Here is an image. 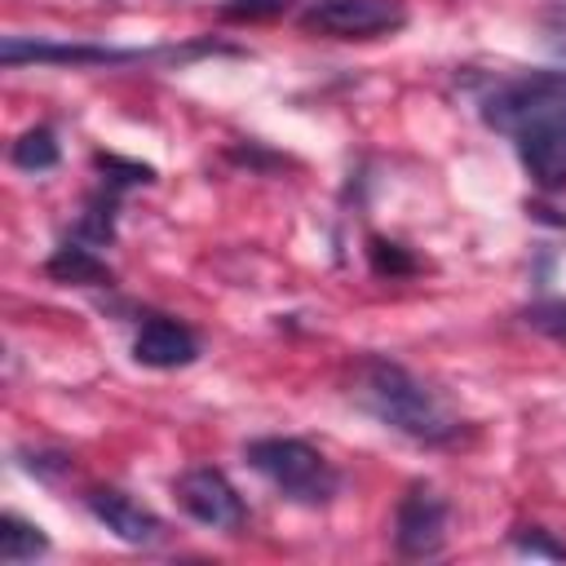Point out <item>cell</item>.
I'll return each instance as SVG.
<instances>
[{
	"label": "cell",
	"mask_w": 566,
	"mask_h": 566,
	"mask_svg": "<svg viewBox=\"0 0 566 566\" xmlns=\"http://www.w3.org/2000/svg\"><path fill=\"white\" fill-rule=\"evenodd\" d=\"M407 22V13L394 0H314L301 13L305 31L332 35V40H376Z\"/></svg>",
	"instance_id": "obj_6"
},
{
	"label": "cell",
	"mask_w": 566,
	"mask_h": 566,
	"mask_svg": "<svg viewBox=\"0 0 566 566\" xmlns=\"http://www.w3.org/2000/svg\"><path fill=\"white\" fill-rule=\"evenodd\" d=\"M447 517L451 504L429 482H411L394 509V548L402 557H438L447 544Z\"/></svg>",
	"instance_id": "obj_7"
},
{
	"label": "cell",
	"mask_w": 566,
	"mask_h": 566,
	"mask_svg": "<svg viewBox=\"0 0 566 566\" xmlns=\"http://www.w3.org/2000/svg\"><path fill=\"white\" fill-rule=\"evenodd\" d=\"M115 208H119V190L115 186H102L97 195H88L71 239H80L88 248H106L115 239Z\"/></svg>",
	"instance_id": "obj_11"
},
{
	"label": "cell",
	"mask_w": 566,
	"mask_h": 566,
	"mask_svg": "<svg viewBox=\"0 0 566 566\" xmlns=\"http://www.w3.org/2000/svg\"><path fill=\"white\" fill-rule=\"evenodd\" d=\"M44 274H49L53 283H62V287H111V283H115V274H111V265L97 256V248H88V243H80V239L57 243L53 256L44 261Z\"/></svg>",
	"instance_id": "obj_10"
},
{
	"label": "cell",
	"mask_w": 566,
	"mask_h": 566,
	"mask_svg": "<svg viewBox=\"0 0 566 566\" xmlns=\"http://www.w3.org/2000/svg\"><path fill=\"white\" fill-rule=\"evenodd\" d=\"M522 323L557 345H566V296H548V301H531L522 310Z\"/></svg>",
	"instance_id": "obj_15"
},
{
	"label": "cell",
	"mask_w": 566,
	"mask_h": 566,
	"mask_svg": "<svg viewBox=\"0 0 566 566\" xmlns=\"http://www.w3.org/2000/svg\"><path fill=\"white\" fill-rule=\"evenodd\" d=\"M84 504H88V513H93L115 539H124V544H133V548H150V544L164 539V517L150 513L142 500H133V495L119 491V486H97V491L84 495Z\"/></svg>",
	"instance_id": "obj_8"
},
{
	"label": "cell",
	"mask_w": 566,
	"mask_h": 566,
	"mask_svg": "<svg viewBox=\"0 0 566 566\" xmlns=\"http://www.w3.org/2000/svg\"><path fill=\"white\" fill-rule=\"evenodd\" d=\"M513 548L517 553H531V557H553V562H566V544L553 539L544 526H513Z\"/></svg>",
	"instance_id": "obj_17"
},
{
	"label": "cell",
	"mask_w": 566,
	"mask_h": 566,
	"mask_svg": "<svg viewBox=\"0 0 566 566\" xmlns=\"http://www.w3.org/2000/svg\"><path fill=\"white\" fill-rule=\"evenodd\" d=\"M367 261H371V274H380V279H407V274H416V256L402 243L385 239V234H371L367 239Z\"/></svg>",
	"instance_id": "obj_14"
},
{
	"label": "cell",
	"mask_w": 566,
	"mask_h": 566,
	"mask_svg": "<svg viewBox=\"0 0 566 566\" xmlns=\"http://www.w3.org/2000/svg\"><path fill=\"white\" fill-rule=\"evenodd\" d=\"M9 159H13V168H22V172H49V168H57V159H62L57 133H53L49 124L27 128V133L9 146Z\"/></svg>",
	"instance_id": "obj_13"
},
{
	"label": "cell",
	"mask_w": 566,
	"mask_h": 566,
	"mask_svg": "<svg viewBox=\"0 0 566 566\" xmlns=\"http://www.w3.org/2000/svg\"><path fill=\"white\" fill-rule=\"evenodd\" d=\"M172 495H177V504H181L199 526L239 535L243 522H248L243 495H239L234 482H230L221 469H212V464H190V469L172 482Z\"/></svg>",
	"instance_id": "obj_5"
},
{
	"label": "cell",
	"mask_w": 566,
	"mask_h": 566,
	"mask_svg": "<svg viewBox=\"0 0 566 566\" xmlns=\"http://www.w3.org/2000/svg\"><path fill=\"white\" fill-rule=\"evenodd\" d=\"M539 31H544V44L566 57V4H553V9L539 18Z\"/></svg>",
	"instance_id": "obj_19"
},
{
	"label": "cell",
	"mask_w": 566,
	"mask_h": 566,
	"mask_svg": "<svg viewBox=\"0 0 566 566\" xmlns=\"http://www.w3.org/2000/svg\"><path fill=\"white\" fill-rule=\"evenodd\" d=\"M482 124L504 133L539 190H566V71H526L482 97Z\"/></svg>",
	"instance_id": "obj_1"
},
{
	"label": "cell",
	"mask_w": 566,
	"mask_h": 566,
	"mask_svg": "<svg viewBox=\"0 0 566 566\" xmlns=\"http://www.w3.org/2000/svg\"><path fill=\"white\" fill-rule=\"evenodd\" d=\"M349 398L376 416L385 429L424 442V447H447L460 438V416L420 380L411 376L402 363L385 358V354H367L354 363V380H349Z\"/></svg>",
	"instance_id": "obj_2"
},
{
	"label": "cell",
	"mask_w": 566,
	"mask_h": 566,
	"mask_svg": "<svg viewBox=\"0 0 566 566\" xmlns=\"http://www.w3.org/2000/svg\"><path fill=\"white\" fill-rule=\"evenodd\" d=\"M93 164H97V172H102V186H115V190H124V186H146V181H155V168H150V164H137V159H119V155H97Z\"/></svg>",
	"instance_id": "obj_16"
},
{
	"label": "cell",
	"mask_w": 566,
	"mask_h": 566,
	"mask_svg": "<svg viewBox=\"0 0 566 566\" xmlns=\"http://www.w3.org/2000/svg\"><path fill=\"white\" fill-rule=\"evenodd\" d=\"M133 358L142 367H155V371H172V367H190L199 358V336L181 323V318H168V314H150L142 318L137 336H133Z\"/></svg>",
	"instance_id": "obj_9"
},
{
	"label": "cell",
	"mask_w": 566,
	"mask_h": 566,
	"mask_svg": "<svg viewBox=\"0 0 566 566\" xmlns=\"http://www.w3.org/2000/svg\"><path fill=\"white\" fill-rule=\"evenodd\" d=\"M208 53H239L230 44H168V49H111V44H57V40H35V35H4L0 44V62L4 66H22V62H40V66H146V62H190V57H208Z\"/></svg>",
	"instance_id": "obj_4"
},
{
	"label": "cell",
	"mask_w": 566,
	"mask_h": 566,
	"mask_svg": "<svg viewBox=\"0 0 566 566\" xmlns=\"http://www.w3.org/2000/svg\"><path fill=\"white\" fill-rule=\"evenodd\" d=\"M243 460L292 504H305V509H318V504H332V495L340 491V473L332 469V460L310 447L305 438H252L243 447Z\"/></svg>",
	"instance_id": "obj_3"
},
{
	"label": "cell",
	"mask_w": 566,
	"mask_h": 566,
	"mask_svg": "<svg viewBox=\"0 0 566 566\" xmlns=\"http://www.w3.org/2000/svg\"><path fill=\"white\" fill-rule=\"evenodd\" d=\"M44 553H49V535L35 522H27L18 513L0 517V562L4 566H22V562H35Z\"/></svg>",
	"instance_id": "obj_12"
},
{
	"label": "cell",
	"mask_w": 566,
	"mask_h": 566,
	"mask_svg": "<svg viewBox=\"0 0 566 566\" xmlns=\"http://www.w3.org/2000/svg\"><path fill=\"white\" fill-rule=\"evenodd\" d=\"M292 0H221L217 13L230 22H261V18H279Z\"/></svg>",
	"instance_id": "obj_18"
}]
</instances>
